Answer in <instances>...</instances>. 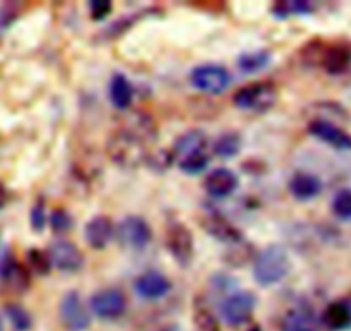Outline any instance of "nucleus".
Here are the masks:
<instances>
[{"instance_id":"5","label":"nucleus","mask_w":351,"mask_h":331,"mask_svg":"<svg viewBox=\"0 0 351 331\" xmlns=\"http://www.w3.org/2000/svg\"><path fill=\"white\" fill-rule=\"evenodd\" d=\"M119 242L128 249L140 251L152 241V230L141 216H126L117 227Z\"/></svg>"},{"instance_id":"1","label":"nucleus","mask_w":351,"mask_h":331,"mask_svg":"<svg viewBox=\"0 0 351 331\" xmlns=\"http://www.w3.org/2000/svg\"><path fill=\"white\" fill-rule=\"evenodd\" d=\"M289 272V258L285 248L279 244H271L260 251L253 265L255 282L262 287H271L279 283Z\"/></svg>"},{"instance_id":"25","label":"nucleus","mask_w":351,"mask_h":331,"mask_svg":"<svg viewBox=\"0 0 351 331\" xmlns=\"http://www.w3.org/2000/svg\"><path fill=\"white\" fill-rule=\"evenodd\" d=\"M29 263H32L33 268H35L40 275H45V273L52 268L49 254L38 251V249H32V252H29Z\"/></svg>"},{"instance_id":"19","label":"nucleus","mask_w":351,"mask_h":331,"mask_svg":"<svg viewBox=\"0 0 351 331\" xmlns=\"http://www.w3.org/2000/svg\"><path fill=\"white\" fill-rule=\"evenodd\" d=\"M269 62H271V53L267 50H256V52L243 53L238 59V67L243 72L255 74L263 67H267Z\"/></svg>"},{"instance_id":"8","label":"nucleus","mask_w":351,"mask_h":331,"mask_svg":"<svg viewBox=\"0 0 351 331\" xmlns=\"http://www.w3.org/2000/svg\"><path fill=\"white\" fill-rule=\"evenodd\" d=\"M59 316L64 326L69 331H84L90 326V316L76 292H67L62 297L59 306Z\"/></svg>"},{"instance_id":"29","label":"nucleus","mask_w":351,"mask_h":331,"mask_svg":"<svg viewBox=\"0 0 351 331\" xmlns=\"http://www.w3.org/2000/svg\"><path fill=\"white\" fill-rule=\"evenodd\" d=\"M252 331H262V330H260V328H253Z\"/></svg>"},{"instance_id":"14","label":"nucleus","mask_w":351,"mask_h":331,"mask_svg":"<svg viewBox=\"0 0 351 331\" xmlns=\"http://www.w3.org/2000/svg\"><path fill=\"white\" fill-rule=\"evenodd\" d=\"M289 191L295 196L298 201H310V199L317 198L322 191V182L317 175L306 174V172H300L295 177L289 181Z\"/></svg>"},{"instance_id":"6","label":"nucleus","mask_w":351,"mask_h":331,"mask_svg":"<svg viewBox=\"0 0 351 331\" xmlns=\"http://www.w3.org/2000/svg\"><path fill=\"white\" fill-rule=\"evenodd\" d=\"M167 249L172 258L181 266H188L193 256V235L180 222L169 225L167 228Z\"/></svg>"},{"instance_id":"3","label":"nucleus","mask_w":351,"mask_h":331,"mask_svg":"<svg viewBox=\"0 0 351 331\" xmlns=\"http://www.w3.org/2000/svg\"><path fill=\"white\" fill-rule=\"evenodd\" d=\"M232 101L241 110H252V112H263L274 105L276 91L271 84L256 83L241 88L234 93Z\"/></svg>"},{"instance_id":"13","label":"nucleus","mask_w":351,"mask_h":331,"mask_svg":"<svg viewBox=\"0 0 351 331\" xmlns=\"http://www.w3.org/2000/svg\"><path fill=\"white\" fill-rule=\"evenodd\" d=\"M171 290V282L158 272H147L140 275L134 282V292L145 300H157L167 295Z\"/></svg>"},{"instance_id":"2","label":"nucleus","mask_w":351,"mask_h":331,"mask_svg":"<svg viewBox=\"0 0 351 331\" xmlns=\"http://www.w3.org/2000/svg\"><path fill=\"white\" fill-rule=\"evenodd\" d=\"M190 79L197 90L208 94H219L228 90L231 84V74L226 67L217 66V64H205L191 70Z\"/></svg>"},{"instance_id":"10","label":"nucleus","mask_w":351,"mask_h":331,"mask_svg":"<svg viewBox=\"0 0 351 331\" xmlns=\"http://www.w3.org/2000/svg\"><path fill=\"white\" fill-rule=\"evenodd\" d=\"M308 133L313 137L320 140L322 143L329 144V146L337 148V150H351V136L343 131L341 127L334 126L329 120L317 119L310 122Z\"/></svg>"},{"instance_id":"9","label":"nucleus","mask_w":351,"mask_h":331,"mask_svg":"<svg viewBox=\"0 0 351 331\" xmlns=\"http://www.w3.org/2000/svg\"><path fill=\"white\" fill-rule=\"evenodd\" d=\"M126 297L119 290H100L90 299V307L93 314L102 319H116L126 310Z\"/></svg>"},{"instance_id":"7","label":"nucleus","mask_w":351,"mask_h":331,"mask_svg":"<svg viewBox=\"0 0 351 331\" xmlns=\"http://www.w3.org/2000/svg\"><path fill=\"white\" fill-rule=\"evenodd\" d=\"M47 254H49V259L53 268L66 273L77 272L84 263L83 254L76 248V244H73L71 241H64V239L52 242Z\"/></svg>"},{"instance_id":"28","label":"nucleus","mask_w":351,"mask_h":331,"mask_svg":"<svg viewBox=\"0 0 351 331\" xmlns=\"http://www.w3.org/2000/svg\"><path fill=\"white\" fill-rule=\"evenodd\" d=\"M93 19H104L110 12V2H90Z\"/></svg>"},{"instance_id":"12","label":"nucleus","mask_w":351,"mask_h":331,"mask_svg":"<svg viewBox=\"0 0 351 331\" xmlns=\"http://www.w3.org/2000/svg\"><path fill=\"white\" fill-rule=\"evenodd\" d=\"M238 184L239 181L234 172L228 170V168H215L214 172L207 175L204 187L210 198L224 199L238 189Z\"/></svg>"},{"instance_id":"26","label":"nucleus","mask_w":351,"mask_h":331,"mask_svg":"<svg viewBox=\"0 0 351 331\" xmlns=\"http://www.w3.org/2000/svg\"><path fill=\"white\" fill-rule=\"evenodd\" d=\"M52 228L56 232H64V230H69L71 228V218L69 215H67L66 211H62V209H56V211L52 213Z\"/></svg>"},{"instance_id":"18","label":"nucleus","mask_w":351,"mask_h":331,"mask_svg":"<svg viewBox=\"0 0 351 331\" xmlns=\"http://www.w3.org/2000/svg\"><path fill=\"white\" fill-rule=\"evenodd\" d=\"M351 62V52L343 45L330 47L326 50L322 57L324 69L329 74H341L346 70V67Z\"/></svg>"},{"instance_id":"17","label":"nucleus","mask_w":351,"mask_h":331,"mask_svg":"<svg viewBox=\"0 0 351 331\" xmlns=\"http://www.w3.org/2000/svg\"><path fill=\"white\" fill-rule=\"evenodd\" d=\"M133 84L130 83V79L124 74H114L109 84V96L114 107L119 108V110L130 107L131 101H133Z\"/></svg>"},{"instance_id":"15","label":"nucleus","mask_w":351,"mask_h":331,"mask_svg":"<svg viewBox=\"0 0 351 331\" xmlns=\"http://www.w3.org/2000/svg\"><path fill=\"white\" fill-rule=\"evenodd\" d=\"M322 323L329 330L341 331L351 326V302L346 300H337L329 304L322 314Z\"/></svg>"},{"instance_id":"24","label":"nucleus","mask_w":351,"mask_h":331,"mask_svg":"<svg viewBox=\"0 0 351 331\" xmlns=\"http://www.w3.org/2000/svg\"><path fill=\"white\" fill-rule=\"evenodd\" d=\"M5 314H8L9 321L14 326V330L28 331L32 328V317L26 313V309H23L18 304H9V306H5Z\"/></svg>"},{"instance_id":"22","label":"nucleus","mask_w":351,"mask_h":331,"mask_svg":"<svg viewBox=\"0 0 351 331\" xmlns=\"http://www.w3.org/2000/svg\"><path fill=\"white\" fill-rule=\"evenodd\" d=\"M178 165H180V168L184 172V174L197 175L207 168L208 155L207 151H198V153L180 158V160H178Z\"/></svg>"},{"instance_id":"11","label":"nucleus","mask_w":351,"mask_h":331,"mask_svg":"<svg viewBox=\"0 0 351 331\" xmlns=\"http://www.w3.org/2000/svg\"><path fill=\"white\" fill-rule=\"evenodd\" d=\"M116 235V228H114L112 220L106 215L93 216L84 227V239H86L88 246L93 249H104L109 246Z\"/></svg>"},{"instance_id":"21","label":"nucleus","mask_w":351,"mask_h":331,"mask_svg":"<svg viewBox=\"0 0 351 331\" xmlns=\"http://www.w3.org/2000/svg\"><path fill=\"white\" fill-rule=\"evenodd\" d=\"M205 227H207V230L210 232L215 239H219V241H228V242L239 241L238 230H234V228H232L228 222H224V220L212 218L205 224Z\"/></svg>"},{"instance_id":"20","label":"nucleus","mask_w":351,"mask_h":331,"mask_svg":"<svg viewBox=\"0 0 351 331\" xmlns=\"http://www.w3.org/2000/svg\"><path fill=\"white\" fill-rule=\"evenodd\" d=\"M239 150H241V137H239L236 133L222 134L214 146V151L221 158L236 157V155L239 153Z\"/></svg>"},{"instance_id":"27","label":"nucleus","mask_w":351,"mask_h":331,"mask_svg":"<svg viewBox=\"0 0 351 331\" xmlns=\"http://www.w3.org/2000/svg\"><path fill=\"white\" fill-rule=\"evenodd\" d=\"M32 227L33 230L42 232L45 227V211H43V204L38 202L35 208L32 209Z\"/></svg>"},{"instance_id":"4","label":"nucleus","mask_w":351,"mask_h":331,"mask_svg":"<svg viewBox=\"0 0 351 331\" xmlns=\"http://www.w3.org/2000/svg\"><path fill=\"white\" fill-rule=\"evenodd\" d=\"M256 299L252 292L239 290V292L229 295L221 304V316L231 326H239L250 319L253 309H255Z\"/></svg>"},{"instance_id":"16","label":"nucleus","mask_w":351,"mask_h":331,"mask_svg":"<svg viewBox=\"0 0 351 331\" xmlns=\"http://www.w3.org/2000/svg\"><path fill=\"white\" fill-rule=\"evenodd\" d=\"M282 331H317V319L306 306L295 307L282 319Z\"/></svg>"},{"instance_id":"23","label":"nucleus","mask_w":351,"mask_h":331,"mask_svg":"<svg viewBox=\"0 0 351 331\" xmlns=\"http://www.w3.org/2000/svg\"><path fill=\"white\" fill-rule=\"evenodd\" d=\"M332 213L343 222H351V189H341L332 199Z\"/></svg>"}]
</instances>
